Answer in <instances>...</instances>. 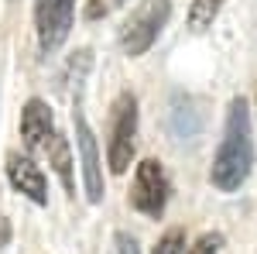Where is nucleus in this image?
<instances>
[{
    "label": "nucleus",
    "mask_w": 257,
    "mask_h": 254,
    "mask_svg": "<svg viewBox=\"0 0 257 254\" xmlns=\"http://www.w3.org/2000/svg\"><path fill=\"white\" fill-rule=\"evenodd\" d=\"M254 168V131H250V107L243 97L230 100L226 110V127H223V141L216 148L213 168H209V182L219 193H237L247 182Z\"/></svg>",
    "instance_id": "nucleus-1"
},
{
    "label": "nucleus",
    "mask_w": 257,
    "mask_h": 254,
    "mask_svg": "<svg viewBox=\"0 0 257 254\" xmlns=\"http://www.w3.org/2000/svg\"><path fill=\"white\" fill-rule=\"evenodd\" d=\"M168 18H172V0H144L138 11L123 21V28H120V48H123V55L141 59L158 41Z\"/></svg>",
    "instance_id": "nucleus-2"
},
{
    "label": "nucleus",
    "mask_w": 257,
    "mask_h": 254,
    "mask_svg": "<svg viewBox=\"0 0 257 254\" xmlns=\"http://www.w3.org/2000/svg\"><path fill=\"white\" fill-rule=\"evenodd\" d=\"M134 137H138V100L134 93H120L110 117V141H106V161L110 172L123 176L134 158Z\"/></svg>",
    "instance_id": "nucleus-3"
},
{
    "label": "nucleus",
    "mask_w": 257,
    "mask_h": 254,
    "mask_svg": "<svg viewBox=\"0 0 257 254\" xmlns=\"http://www.w3.org/2000/svg\"><path fill=\"white\" fill-rule=\"evenodd\" d=\"M168 193H172V186H168V176H165V168H161V161L155 158H144L138 165V172H134V186H131V206L138 210V213L151 216V220H158L165 213V206H168Z\"/></svg>",
    "instance_id": "nucleus-4"
},
{
    "label": "nucleus",
    "mask_w": 257,
    "mask_h": 254,
    "mask_svg": "<svg viewBox=\"0 0 257 254\" xmlns=\"http://www.w3.org/2000/svg\"><path fill=\"white\" fill-rule=\"evenodd\" d=\"M72 124H76V148H79V161H82V186H86V199L89 203H103L106 196V186H103V165H99V148L96 137H93V127L82 114V103L76 97V107H72Z\"/></svg>",
    "instance_id": "nucleus-5"
},
{
    "label": "nucleus",
    "mask_w": 257,
    "mask_h": 254,
    "mask_svg": "<svg viewBox=\"0 0 257 254\" xmlns=\"http://www.w3.org/2000/svg\"><path fill=\"white\" fill-rule=\"evenodd\" d=\"M76 21V0H35V31L41 52H55L65 45Z\"/></svg>",
    "instance_id": "nucleus-6"
},
{
    "label": "nucleus",
    "mask_w": 257,
    "mask_h": 254,
    "mask_svg": "<svg viewBox=\"0 0 257 254\" xmlns=\"http://www.w3.org/2000/svg\"><path fill=\"white\" fill-rule=\"evenodd\" d=\"M59 134L55 131V117H52V107L45 100L31 97L21 110V137H24V148L31 155H48V144L52 137Z\"/></svg>",
    "instance_id": "nucleus-7"
},
{
    "label": "nucleus",
    "mask_w": 257,
    "mask_h": 254,
    "mask_svg": "<svg viewBox=\"0 0 257 254\" xmlns=\"http://www.w3.org/2000/svg\"><path fill=\"white\" fill-rule=\"evenodd\" d=\"M7 179H11V186H14L21 196H28L35 206H48V182H45V176H41V168L35 165L31 155L11 151V155H7Z\"/></svg>",
    "instance_id": "nucleus-8"
},
{
    "label": "nucleus",
    "mask_w": 257,
    "mask_h": 254,
    "mask_svg": "<svg viewBox=\"0 0 257 254\" xmlns=\"http://www.w3.org/2000/svg\"><path fill=\"white\" fill-rule=\"evenodd\" d=\"M48 165L55 168V176L62 179V189L69 196H76V182H72V148H69V137L55 134L52 144H48Z\"/></svg>",
    "instance_id": "nucleus-9"
},
{
    "label": "nucleus",
    "mask_w": 257,
    "mask_h": 254,
    "mask_svg": "<svg viewBox=\"0 0 257 254\" xmlns=\"http://www.w3.org/2000/svg\"><path fill=\"white\" fill-rule=\"evenodd\" d=\"M219 11H223V0H192V4H189V28H192V31L213 28V21L219 18Z\"/></svg>",
    "instance_id": "nucleus-10"
},
{
    "label": "nucleus",
    "mask_w": 257,
    "mask_h": 254,
    "mask_svg": "<svg viewBox=\"0 0 257 254\" xmlns=\"http://www.w3.org/2000/svg\"><path fill=\"white\" fill-rule=\"evenodd\" d=\"M151 254H185V234H182L178 227L165 230V234H161V240L155 244V251H151Z\"/></svg>",
    "instance_id": "nucleus-11"
},
{
    "label": "nucleus",
    "mask_w": 257,
    "mask_h": 254,
    "mask_svg": "<svg viewBox=\"0 0 257 254\" xmlns=\"http://www.w3.org/2000/svg\"><path fill=\"white\" fill-rule=\"evenodd\" d=\"M219 247H223V234H202L189 247V254H219Z\"/></svg>",
    "instance_id": "nucleus-12"
},
{
    "label": "nucleus",
    "mask_w": 257,
    "mask_h": 254,
    "mask_svg": "<svg viewBox=\"0 0 257 254\" xmlns=\"http://www.w3.org/2000/svg\"><path fill=\"white\" fill-rule=\"evenodd\" d=\"M110 254H141V251H138V240L127 234V230H117V234H113V247H110Z\"/></svg>",
    "instance_id": "nucleus-13"
},
{
    "label": "nucleus",
    "mask_w": 257,
    "mask_h": 254,
    "mask_svg": "<svg viewBox=\"0 0 257 254\" xmlns=\"http://www.w3.org/2000/svg\"><path fill=\"white\" fill-rule=\"evenodd\" d=\"M99 14H106V7H103L99 0H93V4L86 7V18H99Z\"/></svg>",
    "instance_id": "nucleus-14"
},
{
    "label": "nucleus",
    "mask_w": 257,
    "mask_h": 254,
    "mask_svg": "<svg viewBox=\"0 0 257 254\" xmlns=\"http://www.w3.org/2000/svg\"><path fill=\"white\" fill-rule=\"evenodd\" d=\"M113 4H127V0H113Z\"/></svg>",
    "instance_id": "nucleus-15"
}]
</instances>
